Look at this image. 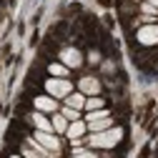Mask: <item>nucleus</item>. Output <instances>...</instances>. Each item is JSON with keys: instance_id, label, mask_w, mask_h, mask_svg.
Returning <instances> with one entry per match:
<instances>
[{"instance_id": "f8f14e48", "label": "nucleus", "mask_w": 158, "mask_h": 158, "mask_svg": "<svg viewBox=\"0 0 158 158\" xmlns=\"http://www.w3.org/2000/svg\"><path fill=\"white\" fill-rule=\"evenodd\" d=\"M48 70H50L53 78H65V75H68V65H63V63H53Z\"/></svg>"}, {"instance_id": "0eeeda50", "label": "nucleus", "mask_w": 158, "mask_h": 158, "mask_svg": "<svg viewBox=\"0 0 158 158\" xmlns=\"http://www.w3.org/2000/svg\"><path fill=\"white\" fill-rule=\"evenodd\" d=\"M33 123H35L38 131H50V133H53V121H48V118L43 115V110L33 113Z\"/></svg>"}, {"instance_id": "39448f33", "label": "nucleus", "mask_w": 158, "mask_h": 158, "mask_svg": "<svg viewBox=\"0 0 158 158\" xmlns=\"http://www.w3.org/2000/svg\"><path fill=\"white\" fill-rule=\"evenodd\" d=\"M35 108L43 110V113H53V110L58 108V103H55L53 95H38V98H35Z\"/></svg>"}, {"instance_id": "a211bd4d", "label": "nucleus", "mask_w": 158, "mask_h": 158, "mask_svg": "<svg viewBox=\"0 0 158 158\" xmlns=\"http://www.w3.org/2000/svg\"><path fill=\"white\" fill-rule=\"evenodd\" d=\"M148 3H151V5H153V8H158V0H148Z\"/></svg>"}, {"instance_id": "6ab92c4d", "label": "nucleus", "mask_w": 158, "mask_h": 158, "mask_svg": "<svg viewBox=\"0 0 158 158\" xmlns=\"http://www.w3.org/2000/svg\"><path fill=\"white\" fill-rule=\"evenodd\" d=\"M10 158H25V156H10Z\"/></svg>"}, {"instance_id": "6e6552de", "label": "nucleus", "mask_w": 158, "mask_h": 158, "mask_svg": "<svg viewBox=\"0 0 158 158\" xmlns=\"http://www.w3.org/2000/svg\"><path fill=\"white\" fill-rule=\"evenodd\" d=\"M65 133H68V138H73V141H75V138H81V135L85 133V123H83V121H73Z\"/></svg>"}, {"instance_id": "423d86ee", "label": "nucleus", "mask_w": 158, "mask_h": 158, "mask_svg": "<svg viewBox=\"0 0 158 158\" xmlns=\"http://www.w3.org/2000/svg\"><path fill=\"white\" fill-rule=\"evenodd\" d=\"M81 90L85 93V95H98V93H101V83H98L95 81V78H83V81H81Z\"/></svg>"}, {"instance_id": "f3484780", "label": "nucleus", "mask_w": 158, "mask_h": 158, "mask_svg": "<svg viewBox=\"0 0 158 158\" xmlns=\"http://www.w3.org/2000/svg\"><path fill=\"white\" fill-rule=\"evenodd\" d=\"M23 156H25V158H45L43 153H38V151H30V148H25V151H23Z\"/></svg>"}, {"instance_id": "9d476101", "label": "nucleus", "mask_w": 158, "mask_h": 158, "mask_svg": "<svg viewBox=\"0 0 158 158\" xmlns=\"http://www.w3.org/2000/svg\"><path fill=\"white\" fill-rule=\"evenodd\" d=\"M53 131H55V133H65V131H68V118H65L63 113L53 115Z\"/></svg>"}, {"instance_id": "f257e3e1", "label": "nucleus", "mask_w": 158, "mask_h": 158, "mask_svg": "<svg viewBox=\"0 0 158 158\" xmlns=\"http://www.w3.org/2000/svg\"><path fill=\"white\" fill-rule=\"evenodd\" d=\"M121 138H123V131L110 126V128H106V131H101V133H93V135L88 138V143H90L93 148H113Z\"/></svg>"}, {"instance_id": "dca6fc26", "label": "nucleus", "mask_w": 158, "mask_h": 158, "mask_svg": "<svg viewBox=\"0 0 158 158\" xmlns=\"http://www.w3.org/2000/svg\"><path fill=\"white\" fill-rule=\"evenodd\" d=\"M73 158H98L95 153H90V151H81V148H75V156Z\"/></svg>"}, {"instance_id": "2eb2a0df", "label": "nucleus", "mask_w": 158, "mask_h": 158, "mask_svg": "<svg viewBox=\"0 0 158 158\" xmlns=\"http://www.w3.org/2000/svg\"><path fill=\"white\" fill-rule=\"evenodd\" d=\"M63 115H65L68 121L73 123V121H78V115H81V113H78V108H70V106H65V108H63Z\"/></svg>"}, {"instance_id": "ddd939ff", "label": "nucleus", "mask_w": 158, "mask_h": 158, "mask_svg": "<svg viewBox=\"0 0 158 158\" xmlns=\"http://www.w3.org/2000/svg\"><path fill=\"white\" fill-rule=\"evenodd\" d=\"M85 108H88V110H98V108H103V101H101L98 95H93V98L85 101Z\"/></svg>"}, {"instance_id": "4468645a", "label": "nucleus", "mask_w": 158, "mask_h": 158, "mask_svg": "<svg viewBox=\"0 0 158 158\" xmlns=\"http://www.w3.org/2000/svg\"><path fill=\"white\" fill-rule=\"evenodd\" d=\"M108 115V110L106 108H98V110H88V123L90 121H98V118H106Z\"/></svg>"}, {"instance_id": "7ed1b4c3", "label": "nucleus", "mask_w": 158, "mask_h": 158, "mask_svg": "<svg viewBox=\"0 0 158 158\" xmlns=\"http://www.w3.org/2000/svg\"><path fill=\"white\" fill-rule=\"evenodd\" d=\"M60 63L68 65V68H78L83 63V55H81V50H75V48H65V50H60Z\"/></svg>"}, {"instance_id": "f03ea898", "label": "nucleus", "mask_w": 158, "mask_h": 158, "mask_svg": "<svg viewBox=\"0 0 158 158\" xmlns=\"http://www.w3.org/2000/svg\"><path fill=\"white\" fill-rule=\"evenodd\" d=\"M45 90L53 95V98H68L73 93V85L65 81V78H50L45 83Z\"/></svg>"}, {"instance_id": "20e7f679", "label": "nucleus", "mask_w": 158, "mask_h": 158, "mask_svg": "<svg viewBox=\"0 0 158 158\" xmlns=\"http://www.w3.org/2000/svg\"><path fill=\"white\" fill-rule=\"evenodd\" d=\"M138 40H141L143 45L158 43V25H143L141 30H138Z\"/></svg>"}, {"instance_id": "1a4fd4ad", "label": "nucleus", "mask_w": 158, "mask_h": 158, "mask_svg": "<svg viewBox=\"0 0 158 158\" xmlns=\"http://www.w3.org/2000/svg\"><path fill=\"white\" fill-rule=\"evenodd\" d=\"M88 128H90V133H101V131L110 128V115H106V118H98V121H90V123H88Z\"/></svg>"}, {"instance_id": "9b49d317", "label": "nucleus", "mask_w": 158, "mask_h": 158, "mask_svg": "<svg viewBox=\"0 0 158 158\" xmlns=\"http://www.w3.org/2000/svg\"><path fill=\"white\" fill-rule=\"evenodd\" d=\"M65 101H68L70 108H85V95H83V93H70Z\"/></svg>"}]
</instances>
